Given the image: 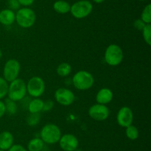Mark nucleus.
<instances>
[{"mask_svg":"<svg viewBox=\"0 0 151 151\" xmlns=\"http://www.w3.org/2000/svg\"><path fill=\"white\" fill-rule=\"evenodd\" d=\"M114 97L113 92L107 87L102 88L97 92L96 95V102L101 105H107L110 103Z\"/></svg>","mask_w":151,"mask_h":151,"instance_id":"nucleus-13","label":"nucleus"},{"mask_svg":"<svg viewBox=\"0 0 151 151\" xmlns=\"http://www.w3.org/2000/svg\"><path fill=\"white\" fill-rule=\"evenodd\" d=\"M7 151H28L27 148L22 145L16 144H13Z\"/></svg>","mask_w":151,"mask_h":151,"instance_id":"nucleus-29","label":"nucleus"},{"mask_svg":"<svg viewBox=\"0 0 151 151\" xmlns=\"http://www.w3.org/2000/svg\"><path fill=\"white\" fill-rule=\"evenodd\" d=\"M14 142L13 135L9 131H3L0 133V149L7 151Z\"/></svg>","mask_w":151,"mask_h":151,"instance_id":"nucleus-15","label":"nucleus"},{"mask_svg":"<svg viewBox=\"0 0 151 151\" xmlns=\"http://www.w3.org/2000/svg\"><path fill=\"white\" fill-rule=\"evenodd\" d=\"M8 85V82L3 77L0 76V100L4 99L7 95Z\"/></svg>","mask_w":151,"mask_h":151,"instance_id":"nucleus-24","label":"nucleus"},{"mask_svg":"<svg viewBox=\"0 0 151 151\" xmlns=\"http://www.w3.org/2000/svg\"><path fill=\"white\" fill-rule=\"evenodd\" d=\"M44 101L40 98H33L28 103L27 108L29 113H40L43 110Z\"/></svg>","mask_w":151,"mask_h":151,"instance_id":"nucleus-16","label":"nucleus"},{"mask_svg":"<svg viewBox=\"0 0 151 151\" xmlns=\"http://www.w3.org/2000/svg\"><path fill=\"white\" fill-rule=\"evenodd\" d=\"M93 5L88 0H80L74 3L70 7V13L78 19L87 17L92 12Z\"/></svg>","mask_w":151,"mask_h":151,"instance_id":"nucleus-6","label":"nucleus"},{"mask_svg":"<svg viewBox=\"0 0 151 151\" xmlns=\"http://www.w3.org/2000/svg\"><path fill=\"white\" fill-rule=\"evenodd\" d=\"M116 121L119 126L125 128L131 125L134 121V113L132 110L126 106L121 107L116 115Z\"/></svg>","mask_w":151,"mask_h":151,"instance_id":"nucleus-11","label":"nucleus"},{"mask_svg":"<svg viewBox=\"0 0 151 151\" xmlns=\"http://www.w3.org/2000/svg\"><path fill=\"white\" fill-rule=\"evenodd\" d=\"M20 70L21 65L19 61L15 59H8L3 68V78L7 82H11L18 78Z\"/></svg>","mask_w":151,"mask_h":151,"instance_id":"nucleus-8","label":"nucleus"},{"mask_svg":"<svg viewBox=\"0 0 151 151\" xmlns=\"http://www.w3.org/2000/svg\"><path fill=\"white\" fill-rule=\"evenodd\" d=\"M44 143L41 138H33L27 144L28 151H41L44 147Z\"/></svg>","mask_w":151,"mask_h":151,"instance_id":"nucleus-18","label":"nucleus"},{"mask_svg":"<svg viewBox=\"0 0 151 151\" xmlns=\"http://www.w3.org/2000/svg\"><path fill=\"white\" fill-rule=\"evenodd\" d=\"M26 84L27 93L32 98H39L45 92V82L44 79L39 76H32Z\"/></svg>","mask_w":151,"mask_h":151,"instance_id":"nucleus-7","label":"nucleus"},{"mask_svg":"<svg viewBox=\"0 0 151 151\" xmlns=\"http://www.w3.org/2000/svg\"><path fill=\"white\" fill-rule=\"evenodd\" d=\"M5 113H6V109H5V105H4V102H3V101L0 100V118H2Z\"/></svg>","mask_w":151,"mask_h":151,"instance_id":"nucleus-31","label":"nucleus"},{"mask_svg":"<svg viewBox=\"0 0 151 151\" xmlns=\"http://www.w3.org/2000/svg\"><path fill=\"white\" fill-rule=\"evenodd\" d=\"M2 56H3V53H2V51H1V48H0V59H1V57H2Z\"/></svg>","mask_w":151,"mask_h":151,"instance_id":"nucleus-33","label":"nucleus"},{"mask_svg":"<svg viewBox=\"0 0 151 151\" xmlns=\"http://www.w3.org/2000/svg\"><path fill=\"white\" fill-rule=\"evenodd\" d=\"M110 115V110L106 105L95 104L88 109V115L96 121H105Z\"/></svg>","mask_w":151,"mask_h":151,"instance_id":"nucleus-9","label":"nucleus"},{"mask_svg":"<svg viewBox=\"0 0 151 151\" xmlns=\"http://www.w3.org/2000/svg\"><path fill=\"white\" fill-rule=\"evenodd\" d=\"M58 143L60 147L63 151H75V150L78 149L79 141L75 135L66 133L62 135Z\"/></svg>","mask_w":151,"mask_h":151,"instance_id":"nucleus-12","label":"nucleus"},{"mask_svg":"<svg viewBox=\"0 0 151 151\" xmlns=\"http://www.w3.org/2000/svg\"><path fill=\"white\" fill-rule=\"evenodd\" d=\"M142 36L144 38V41H145L147 45H151V25L147 24L142 30Z\"/></svg>","mask_w":151,"mask_h":151,"instance_id":"nucleus-23","label":"nucleus"},{"mask_svg":"<svg viewBox=\"0 0 151 151\" xmlns=\"http://www.w3.org/2000/svg\"><path fill=\"white\" fill-rule=\"evenodd\" d=\"M36 14L32 9L28 7L19 8L16 13V22L22 28H29L35 24Z\"/></svg>","mask_w":151,"mask_h":151,"instance_id":"nucleus-3","label":"nucleus"},{"mask_svg":"<svg viewBox=\"0 0 151 151\" xmlns=\"http://www.w3.org/2000/svg\"><path fill=\"white\" fill-rule=\"evenodd\" d=\"M41 119L39 113H29L27 118V123L29 126H35L38 124Z\"/></svg>","mask_w":151,"mask_h":151,"instance_id":"nucleus-25","label":"nucleus"},{"mask_svg":"<svg viewBox=\"0 0 151 151\" xmlns=\"http://www.w3.org/2000/svg\"><path fill=\"white\" fill-rule=\"evenodd\" d=\"M146 25H147V24L145 23V22H143L141 19H137V20L134 21V28H135L137 30H139V31L142 30L143 28H145V26Z\"/></svg>","mask_w":151,"mask_h":151,"instance_id":"nucleus-28","label":"nucleus"},{"mask_svg":"<svg viewBox=\"0 0 151 151\" xmlns=\"http://www.w3.org/2000/svg\"><path fill=\"white\" fill-rule=\"evenodd\" d=\"M16 22V13L7 8L0 11V23L4 26L13 25Z\"/></svg>","mask_w":151,"mask_h":151,"instance_id":"nucleus-14","label":"nucleus"},{"mask_svg":"<svg viewBox=\"0 0 151 151\" xmlns=\"http://www.w3.org/2000/svg\"><path fill=\"white\" fill-rule=\"evenodd\" d=\"M141 19L145 24L151 23V4H148L145 7L141 13Z\"/></svg>","mask_w":151,"mask_h":151,"instance_id":"nucleus-22","label":"nucleus"},{"mask_svg":"<svg viewBox=\"0 0 151 151\" xmlns=\"http://www.w3.org/2000/svg\"><path fill=\"white\" fill-rule=\"evenodd\" d=\"M0 151H5V150H1V149H0Z\"/></svg>","mask_w":151,"mask_h":151,"instance_id":"nucleus-36","label":"nucleus"},{"mask_svg":"<svg viewBox=\"0 0 151 151\" xmlns=\"http://www.w3.org/2000/svg\"><path fill=\"white\" fill-rule=\"evenodd\" d=\"M123 51L119 45L111 44L106 48L104 59L106 63L110 66H117L123 60Z\"/></svg>","mask_w":151,"mask_h":151,"instance_id":"nucleus-5","label":"nucleus"},{"mask_svg":"<svg viewBox=\"0 0 151 151\" xmlns=\"http://www.w3.org/2000/svg\"><path fill=\"white\" fill-rule=\"evenodd\" d=\"M53 107H54V102L53 101L48 99L46 100L45 102L44 101V106H43V112H49L51 110H52Z\"/></svg>","mask_w":151,"mask_h":151,"instance_id":"nucleus-27","label":"nucleus"},{"mask_svg":"<svg viewBox=\"0 0 151 151\" xmlns=\"http://www.w3.org/2000/svg\"><path fill=\"white\" fill-rule=\"evenodd\" d=\"M7 6L8 8L12 10H18L19 8H21V5L17 0H7Z\"/></svg>","mask_w":151,"mask_h":151,"instance_id":"nucleus-26","label":"nucleus"},{"mask_svg":"<svg viewBox=\"0 0 151 151\" xmlns=\"http://www.w3.org/2000/svg\"><path fill=\"white\" fill-rule=\"evenodd\" d=\"M75 151H81V150H78V149H76Z\"/></svg>","mask_w":151,"mask_h":151,"instance_id":"nucleus-34","label":"nucleus"},{"mask_svg":"<svg viewBox=\"0 0 151 151\" xmlns=\"http://www.w3.org/2000/svg\"><path fill=\"white\" fill-rule=\"evenodd\" d=\"M92 1L97 4H100V3H103L105 0H92Z\"/></svg>","mask_w":151,"mask_h":151,"instance_id":"nucleus-32","label":"nucleus"},{"mask_svg":"<svg viewBox=\"0 0 151 151\" xmlns=\"http://www.w3.org/2000/svg\"><path fill=\"white\" fill-rule=\"evenodd\" d=\"M20 5L24 6V7H29L33 4L35 0H17Z\"/></svg>","mask_w":151,"mask_h":151,"instance_id":"nucleus-30","label":"nucleus"},{"mask_svg":"<svg viewBox=\"0 0 151 151\" xmlns=\"http://www.w3.org/2000/svg\"><path fill=\"white\" fill-rule=\"evenodd\" d=\"M139 1H145V0H139Z\"/></svg>","mask_w":151,"mask_h":151,"instance_id":"nucleus-35","label":"nucleus"},{"mask_svg":"<svg viewBox=\"0 0 151 151\" xmlns=\"http://www.w3.org/2000/svg\"><path fill=\"white\" fill-rule=\"evenodd\" d=\"M27 93L26 82L22 78H16L9 84L7 96L11 100L19 102L26 96Z\"/></svg>","mask_w":151,"mask_h":151,"instance_id":"nucleus-2","label":"nucleus"},{"mask_svg":"<svg viewBox=\"0 0 151 151\" xmlns=\"http://www.w3.org/2000/svg\"><path fill=\"white\" fill-rule=\"evenodd\" d=\"M125 135L128 139L134 141L138 139L139 136V132L136 126L131 124L125 128Z\"/></svg>","mask_w":151,"mask_h":151,"instance_id":"nucleus-20","label":"nucleus"},{"mask_svg":"<svg viewBox=\"0 0 151 151\" xmlns=\"http://www.w3.org/2000/svg\"><path fill=\"white\" fill-rule=\"evenodd\" d=\"M61 136V131L58 126L52 123L45 124L41 128L40 133V138L47 144H55L58 143Z\"/></svg>","mask_w":151,"mask_h":151,"instance_id":"nucleus-1","label":"nucleus"},{"mask_svg":"<svg viewBox=\"0 0 151 151\" xmlns=\"http://www.w3.org/2000/svg\"><path fill=\"white\" fill-rule=\"evenodd\" d=\"M4 102L5 105L6 113L10 115H14L17 111V105H16V102L8 98V99H6Z\"/></svg>","mask_w":151,"mask_h":151,"instance_id":"nucleus-21","label":"nucleus"},{"mask_svg":"<svg viewBox=\"0 0 151 151\" xmlns=\"http://www.w3.org/2000/svg\"><path fill=\"white\" fill-rule=\"evenodd\" d=\"M71 5L64 0H58L53 4V9L60 14H66L70 12Z\"/></svg>","mask_w":151,"mask_h":151,"instance_id":"nucleus-17","label":"nucleus"},{"mask_svg":"<svg viewBox=\"0 0 151 151\" xmlns=\"http://www.w3.org/2000/svg\"><path fill=\"white\" fill-rule=\"evenodd\" d=\"M72 81L76 89L79 90H86L94 85V78L91 73L86 70H80L73 76Z\"/></svg>","mask_w":151,"mask_h":151,"instance_id":"nucleus-4","label":"nucleus"},{"mask_svg":"<svg viewBox=\"0 0 151 151\" xmlns=\"http://www.w3.org/2000/svg\"><path fill=\"white\" fill-rule=\"evenodd\" d=\"M55 99L57 102L63 106H69L72 105L75 99V96L73 92L68 88L60 87L55 92Z\"/></svg>","mask_w":151,"mask_h":151,"instance_id":"nucleus-10","label":"nucleus"},{"mask_svg":"<svg viewBox=\"0 0 151 151\" xmlns=\"http://www.w3.org/2000/svg\"><path fill=\"white\" fill-rule=\"evenodd\" d=\"M56 72H57L58 75L60 76V77L68 76L72 72V66L70 65V64L67 63V62L60 63L58 66Z\"/></svg>","mask_w":151,"mask_h":151,"instance_id":"nucleus-19","label":"nucleus"}]
</instances>
